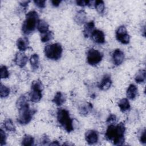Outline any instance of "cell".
Wrapping results in <instances>:
<instances>
[{"label": "cell", "instance_id": "9", "mask_svg": "<svg viewBox=\"0 0 146 146\" xmlns=\"http://www.w3.org/2000/svg\"><path fill=\"white\" fill-rule=\"evenodd\" d=\"M85 139L90 145L96 144L99 140V133L95 130H88L85 133Z\"/></svg>", "mask_w": 146, "mask_h": 146}, {"label": "cell", "instance_id": "4", "mask_svg": "<svg viewBox=\"0 0 146 146\" xmlns=\"http://www.w3.org/2000/svg\"><path fill=\"white\" fill-rule=\"evenodd\" d=\"M18 117L17 121L22 125H26L30 122L36 110L30 108L29 103H25L18 107Z\"/></svg>", "mask_w": 146, "mask_h": 146}, {"label": "cell", "instance_id": "18", "mask_svg": "<svg viewBox=\"0 0 146 146\" xmlns=\"http://www.w3.org/2000/svg\"><path fill=\"white\" fill-rule=\"evenodd\" d=\"M66 101V96L60 92H57L55 95L52 102L57 106H62Z\"/></svg>", "mask_w": 146, "mask_h": 146}, {"label": "cell", "instance_id": "17", "mask_svg": "<svg viewBox=\"0 0 146 146\" xmlns=\"http://www.w3.org/2000/svg\"><path fill=\"white\" fill-rule=\"evenodd\" d=\"M74 20L76 23L79 25L85 23L87 20V14L85 11L83 10L78 11L74 17Z\"/></svg>", "mask_w": 146, "mask_h": 146}, {"label": "cell", "instance_id": "16", "mask_svg": "<svg viewBox=\"0 0 146 146\" xmlns=\"http://www.w3.org/2000/svg\"><path fill=\"white\" fill-rule=\"evenodd\" d=\"M29 42L27 37L19 38L17 40V48L21 51H25L29 48Z\"/></svg>", "mask_w": 146, "mask_h": 146}, {"label": "cell", "instance_id": "33", "mask_svg": "<svg viewBox=\"0 0 146 146\" xmlns=\"http://www.w3.org/2000/svg\"><path fill=\"white\" fill-rule=\"evenodd\" d=\"M145 132H146L145 128H144L143 130H141L139 137L140 143L143 144H145L146 142L145 141Z\"/></svg>", "mask_w": 146, "mask_h": 146}, {"label": "cell", "instance_id": "25", "mask_svg": "<svg viewBox=\"0 0 146 146\" xmlns=\"http://www.w3.org/2000/svg\"><path fill=\"white\" fill-rule=\"evenodd\" d=\"M34 144V139L32 136L26 135L22 141V145L25 146H31Z\"/></svg>", "mask_w": 146, "mask_h": 146}, {"label": "cell", "instance_id": "7", "mask_svg": "<svg viewBox=\"0 0 146 146\" xmlns=\"http://www.w3.org/2000/svg\"><path fill=\"white\" fill-rule=\"evenodd\" d=\"M103 57V54L95 48H90L87 52V62L91 66H94L99 64Z\"/></svg>", "mask_w": 146, "mask_h": 146}, {"label": "cell", "instance_id": "26", "mask_svg": "<svg viewBox=\"0 0 146 146\" xmlns=\"http://www.w3.org/2000/svg\"><path fill=\"white\" fill-rule=\"evenodd\" d=\"M94 6L98 13L103 14L105 10V5L103 1L98 0L94 2Z\"/></svg>", "mask_w": 146, "mask_h": 146}, {"label": "cell", "instance_id": "12", "mask_svg": "<svg viewBox=\"0 0 146 146\" xmlns=\"http://www.w3.org/2000/svg\"><path fill=\"white\" fill-rule=\"evenodd\" d=\"M93 41L98 44H103L105 42V35L103 31L96 29L94 30L91 35Z\"/></svg>", "mask_w": 146, "mask_h": 146}, {"label": "cell", "instance_id": "27", "mask_svg": "<svg viewBox=\"0 0 146 146\" xmlns=\"http://www.w3.org/2000/svg\"><path fill=\"white\" fill-rule=\"evenodd\" d=\"M54 37V33L52 31H48L44 34H42L40 36V40L42 42H47L51 40Z\"/></svg>", "mask_w": 146, "mask_h": 146}, {"label": "cell", "instance_id": "1", "mask_svg": "<svg viewBox=\"0 0 146 146\" xmlns=\"http://www.w3.org/2000/svg\"><path fill=\"white\" fill-rule=\"evenodd\" d=\"M125 127L123 122L115 124H110L106 130L105 137L107 140L111 141L115 145H122L125 141L124 133Z\"/></svg>", "mask_w": 146, "mask_h": 146}, {"label": "cell", "instance_id": "24", "mask_svg": "<svg viewBox=\"0 0 146 146\" xmlns=\"http://www.w3.org/2000/svg\"><path fill=\"white\" fill-rule=\"evenodd\" d=\"M3 127L6 130L9 132H14L16 131V128L13 121L10 119H6L3 121Z\"/></svg>", "mask_w": 146, "mask_h": 146}, {"label": "cell", "instance_id": "32", "mask_svg": "<svg viewBox=\"0 0 146 146\" xmlns=\"http://www.w3.org/2000/svg\"><path fill=\"white\" fill-rule=\"evenodd\" d=\"M0 134H1V141H0V144L1 146H3L6 144V139L7 136L6 135L5 132V131L1 128V131H0Z\"/></svg>", "mask_w": 146, "mask_h": 146}, {"label": "cell", "instance_id": "15", "mask_svg": "<svg viewBox=\"0 0 146 146\" xmlns=\"http://www.w3.org/2000/svg\"><path fill=\"white\" fill-rule=\"evenodd\" d=\"M137 94H138L137 87H136V85L133 84H131L128 86L127 90V92H126L127 97L129 99L134 100L136 98Z\"/></svg>", "mask_w": 146, "mask_h": 146}, {"label": "cell", "instance_id": "22", "mask_svg": "<svg viewBox=\"0 0 146 146\" xmlns=\"http://www.w3.org/2000/svg\"><path fill=\"white\" fill-rule=\"evenodd\" d=\"M92 108V106L90 103H86L81 105L79 108V113L82 115H87L91 111Z\"/></svg>", "mask_w": 146, "mask_h": 146}, {"label": "cell", "instance_id": "8", "mask_svg": "<svg viewBox=\"0 0 146 146\" xmlns=\"http://www.w3.org/2000/svg\"><path fill=\"white\" fill-rule=\"evenodd\" d=\"M116 39L124 44H127L130 41V36L128 34L126 27L122 25L119 26L115 33Z\"/></svg>", "mask_w": 146, "mask_h": 146}, {"label": "cell", "instance_id": "3", "mask_svg": "<svg viewBox=\"0 0 146 146\" xmlns=\"http://www.w3.org/2000/svg\"><path fill=\"white\" fill-rule=\"evenodd\" d=\"M56 118L61 127L67 132L74 131L73 120L71 118L69 111L64 108H59L57 111Z\"/></svg>", "mask_w": 146, "mask_h": 146}, {"label": "cell", "instance_id": "35", "mask_svg": "<svg viewBox=\"0 0 146 146\" xmlns=\"http://www.w3.org/2000/svg\"><path fill=\"white\" fill-rule=\"evenodd\" d=\"M50 141V139L48 138V136H47L46 135H44V136H43V137L41 139V144L45 145V144H47V143Z\"/></svg>", "mask_w": 146, "mask_h": 146}, {"label": "cell", "instance_id": "21", "mask_svg": "<svg viewBox=\"0 0 146 146\" xmlns=\"http://www.w3.org/2000/svg\"><path fill=\"white\" fill-rule=\"evenodd\" d=\"M36 28H37V30L39 31V33H41L42 34H44L48 31H49L48 30L49 25L45 21L42 19H39V21H38Z\"/></svg>", "mask_w": 146, "mask_h": 146}, {"label": "cell", "instance_id": "20", "mask_svg": "<svg viewBox=\"0 0 146 146\" xmlns=\"http://www.w3.org/2000/svg\"><path fill=\"white\" fill-rule=\"evenodd\" d=\"M30 62L32 69L35 71L38 69L39 67V58L37 54H33L30 58Z\"/></svg>", "mask_w": 146, "mask_h": 146}, {"label": "cell", "instance_id": "13", "mask_svg": "<svg viewBox=\"0 0 146 146\" xmlns=\"http://www.w3.org/2000/svg\"><path fill=\"white\" fill-rule=\"evenodd\" d=\"M112 84V80L111 76L108 74L105 75L102 78L101 82L98 84V87L100 90L106 91L108 90Z\"/></svg>", "mask_w": 146, "mask_h": 146}, {"label": "cell", "instance_id": "10", "mask_svg": "<svg viewBox=\"0 0 146 146\" xmlns=\"http://www.w3.org/2000/svg\"><path fill=\"white\" fill-rule=\"evenodd\" d=\"M28 60L27 56L23 52H19L15 54L14 62L21 68L24 67Z\"/></svg>", "mask_w": 146, "mask_h": 146}, {"label": "cell", "instance_id": "36", "mask_svg": "<svg viewBox=\"0 0 146 146\" xmlns=\"http://www.w3.org/2000/svg\"><path fill=\"white\" fill-rule=\"evenodd\" d=\"M30 2L29 1H21L19 2V5L23 8L25 9V10H26L27 9V7H28V5L29 3Z\"/></svg>", "mask_w": 146, "mask_h": 146}, {"label": "cell", "instance_id": "19", "mask_svg": "<svg viewBox=\"0 0 146 146\" xmlns=\"http://www.w3.org/2000/svg\"><path fill=\"white\" fill-rule=\"evenodd\" d=\"M118 106L122 112H125L131 108L130 103L127 98H123L119 100Z\"/></svg>", "mask_w": 146, "mask_h": 146}, {"label": "cell", "instance_id": "31", "mask_svg": "<svg viewBox=\"0 0 146 146\" xmlns=\"http://www.w3.org/2000/svg\"><path fill=\"white\" fill-rule=\"evenodd\" d=\"M117 121V117L114 114H111L107 119L106 123L110 124H115Z\"/></svg>", "mask_w": 146, "mask_h": 146}, {"label": "cell", "instance_id": "14", "mask_svg": "<svg viewBox=\"0 0 146 146\" xmlns=\"http://www.w3.org/2000/svg\"><path fill=\"white\" fill-rule=\"evenodd\" d=\"M95 23L93 21H91L88 22L86 23L84 26V29L83 30V34L85 38H88L91 36L92 32L94 30Z\"/></svg>", "mask_w": 146, "mask_h": 146}, {"label": "cell", "instance_id": "28", "mask_svg": "<svg viewBox=\"0 0 146 146\" xmlns=\"http://www.w3.org/2000/svg\"><path fill=\"white\" fill-rule=\"evenodd\" d=\"M10 88L8 87L5 86V85H3L1 83V87H0V94H1V98H5L7 97L10 94Z\"/></svg>", "mask_w": 146, "mask_h": 146}, {"label": "cell", "instance_id": "2", "mask_svg": "<svg viewBox=\"0 0 146 146\" xmlns=\"http://www.w3.org/2000/svg\"><path fill=\"white\" fill-rule=\"evenodd\" d=\"M39 16L36 11L34 10L28 12L22 26V31L25 35H29L34 32L37 27Z\"/></svg>", "mask_w": 146, "mask_h": 146}, {"label": "cell", "instance_id": "38", "mask_svg": "<svg viewBox=\"0 0 146 146\" xmlns=\"http://www.w3.org/2000/svg\"><path fill=\"white\" fill-rule=\"evenodd\" d=\"M60 144L58 143V141H52V143H50L49 145H59Z\"/></svg>", "mask_w": 146, "mask_h": 146}, {"label": "cell", "instance_id": "34", "mask_svg": "<svg viewBox=\"0 0 146 146\" xmlns=\"http://www.w3.org/2000/svg\"><path fill=\"white\" fill-rule=\"evenodd\" d=\"M35 5L40 9H43L46 6V1L40 0H35L34 1Z\"/></svg>", "mask_w": 146, "mask_h": 146}, {"label": "cell", "instance_id": "5", "mask_svg": "<svg viewBox=\"0 0 146 146\" xmlns=\"http://www.w3.org/2000/svg\"><path fill=\"white\" fill-rule=\"evenodd\" d=\"M44 52L47 58L51 60H57L62 56L63 48L60 43H55L46 45L44 47Z\"/></svg>", "mask_w": 146, "mask_h": 146}, {"label": "cell", "instance_id": "6", "mask_svg": "<svg viewBox=\"0 0 146 146\" xmlns=\"http://www.w3.org/2000/svg\"><path fill=\"white\" fill-rule=\"evenodd\" d=\"M31 91L29 93V98L31 102L36 103L40 101L42 97L43 84L39 80H36L32 82Z\"/></svg>", "mask_w": 146, "mask_h": 146}, {"label": "cell", "instance_id": "30", "mask_svg": "<svg viewBox=\"0 0 146 146\" xmlns=\"http://www.w3.org/2000/svg\"><path fill=\"white\" fill-rule=\"evenodd\" d=\"M95 2V1H94ZM92 1H83V0H79V1H76V3L77 4V5L80 6H88L89 7L92 6V5H94V4H93V3L94 2Z\"/></svg>", "mask_w": 146, "mask_h": 146}, {"label": "cell", "instance_id": "29", "mask_svg": "<svg viewBox=\"0 0 146 146\" xmlns=\"http://www.w3.org/2000/svg\"><path fill=\"white\" fill-rule=\"evenodd\" d=\"M0 74L1 79H6L9 77V72L6 66H1L0 70Z\"/></svg>", "mask_w": 146, "mask_h": 146}, {"label": "cell", "instance_id": "11", "mask_svg": "<svg viewBox=\"0 0 146 146\" xmlns=\"http://www.w3.org/2000/svg\"><path fill=\"white\" fill-rule=\"evenodd\" d=\"M112 57L113 64L116 66H119L123 62L124 54L121 50L117 48L113 51Z\"/></svg>", "mask_w": 146, "mask_h": 146}, {"label": "cell", "instance_id": "23", "mask_svg": "<svg viewBox=\"0 0 146 146\" xmlns=\"http://www.w3.org/2000/svg\"><path fill=\"white\" fill-rule=\"evenodd\" d=\"M135 80L137 83H143L145 80V70L141 69L136 73L135 76Z\"/></svg>", "mask_w": 146, "mask_h": 146}, {"label": "cell", "instance_id": "37", "mask_svg": "<svg viewBox=\"0 0 146 146\" xmlns=\"http://www.w3.org/2000/svg\"><path fill=\"white\" fill-rule=\"evenodd\" d=\"M61 2H62L61 1H59V0H55V1L53 0L51 1L52 5L55 7H58L59 5V4L61 3Z\"/></svg>", "mask_w": 146, "mask_h": 146}]
</instances>
